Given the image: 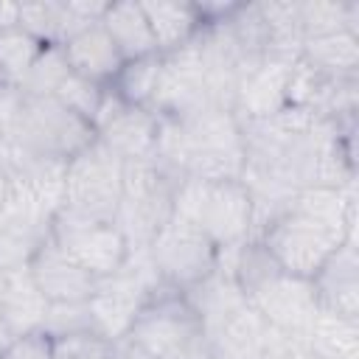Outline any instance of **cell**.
<instances>
[{"label": "cell", "mask_w": 359, "mask_h": 359, "mask_svg": "<svg viewBox=\"0 0 359 359\" xmlns=\"http://www.w3.org/2000/svg\"><path fill=\"white\" fill-rule=\"evenodd\" d=\"M255 238L283 272L311 280L331 252L353 238V188L309 185L294 191Z\"/></svg>", "instance_id": "6da1fadb"}, {"label": "cell", "mask_w": 359, "mask_h": 359, "mask_svg": "<svg viewBox=\"0 0 359 359\" xmlns=\"http://www.w3.org/2000/svg\"><path fill=\"white\" fill-rule=\"evenodd\" d=\"M151 160L177 185L182 180H241V121L222 107H205L185 118H160Z\"/></svg>", "instance_id": "7a4b0ae2"}, {"label": "cell", "mask_w": 359, "mask_h": 359, "mask_svg": "<svg viewBox=\"0 0 359 359\" xmlns=\"http://www.w3.org/2000/svg\"><path fill=\"white\" fill-rule=\"evenodd\" d=\"M95 140V129L67 109L56 95H22L20 118L11 140L0 151V163L36 157L67 163Z\"/></svg>", "instance_id": "3957f363"}, {"label": "cell", "mask_w": 359, "mask_h": 359, "mask_svg": "<svg viewBox=\"0 0 359 359\" xmlns=\"http://www.w3.org/2000/svg\"><path fill=\"white\" fill-rule=\"evenodd\" d=\"M174 213L194 222L219 250L252 238L255 205L241 180H182L174 191Z\"/></svg>", "instance_id": "277c9868"}, {"label": "cell", "mask_w": 359, "mask_h": 359, "mask_svg": "<svg viewBox=\"0 0 359 359\" xmlns=\"http://www.w3.org/2000/svg\"><path fill=\"white\" fill-rule=\"evenodd\" d=\"M129 334L154 359H216L202 314L185 292L168 283L149 297Z\"/></svg>", "instance_id": "5b68a950"}, {"label": "cell", "mask_w": 359, "mask_h": 359, "mask_svg": "<svg viewBox=\"0 0 359 359\" xmlns=\"http://www.w3.org/2000/svg\"><path fill=\"white\" fill-rule=\"evenodd\" d=\"M160 286L163 278L149 255V247L129 250V255L115 272L95 280V289L87 300L93 331L107 339H118L129 334L135 317Z\"/></svg>", "instance_id": "8992f818"}, {"label": "cell", "mask_w": 359, "mask_h": 359, "mask_svg": "<svg viewBox=\"0 0 359 359\" xmlns=\"http://www.w3.org/2000/svg\"><path fill=\"white\" fill-rule=\"evenodd\" d=\"M174 191L177 182L151 157L123 163L121 202L112 222L123 233L129 250L149 247L163 224L174 216Z\"/></svg>", "instance_id": "52a82bcc"}, {"label": "cell", "mask_w": 359, "mask_h": 359, "mask_svg": "<svg viewBox=\"0 0 359 359\" xmlns=\"http://www.w3.org/2000/svg\"><path fill=\"white\" fill-rule=\"evenodd\" d=\"M123 185V160L112 154L98 137L67 160L65 199L59 210L87 219H115Z\"/></svg>", "instance_id": "ba28073f"}, {"label": "cell", "mask_w": 359, "mask_h": 359, "mask_svg": "<svg viewBox=\"0 0 359 359\" xmlns=\"http://www.w3.org/2000/svg\"><path fill=\"white\" fill-rule=\"evenodd\" d=\"M219 247L188 219L171 216L149 244V255L163 283L188 292L210 278L219 266Z\"/></svg>", "instance_id": "9c48e42d"}, {"label": "cell", "mask_w": 359, "mask_h": 359, "mask_svg": "<svg viewBox=\"0 0 359 359\" xmlns=\"http://www.w3.org/2000/svg\"><path fill=\"white\" fill-rule=\"evenodd\" d=\"M53 244L70 255L79 266H84L93 278H104L115 272L129 255V244L115 222L87 219L67 210H59L50 224Z\"/></svg>", "instance_id": "30bf717a"}, {"label": "cell", "mask_w": 359, "mask_h": 359, "mask_svg": "<svg viewBox=\"0 0 359 359\" xmlns=\"http://www.w3.org/2000/svg\"><path fill=\"white\" fill-rule=\"evenodd\" d=\"M160 56H163L160 79L149 107L157 118H185L205 107H213L196 36L188 45Z\"/></svg>", "instance_id": "8fae6325"}, {"label": "cell", "mask_w": 359, "mask_h": 359, "mask_svg": "<svg viewBox=\"0 0 359 359\" xmlns=\"http://www.w3.org/2000/svg\"><path fill=\"white\" fill-rule=\"evenodd\" d=\"M244 297L266 323L297 337H309V328L320 311L311 280L289 275L283 269H275Z\"/></svg>", "instance_id": "7c38bea8"}, {"label": "cell", "mask_w": 359, "mask_h": 359, "mask_svg": "<svg viewBox=\"0 0 359 359\" xmlns=\"http://www.w3.org/2000/svg\"><path fill=\"white\" fill-rule=\"evenodd\" d=\"M157 126H160V118L151 109L123 104L109 87H107L101 109L93 121L95 137L112 154H118L123 163L151 157L154 140H157Z\"/></svg>", "instance_id": "4fadbf2b"}, {"label": "cell", "mask_w": 359, "mask_h": 359, "mask_svg": "<svg viewBox=\"0 0 359 359\" xmlns=\"http://www.w3.org/2000/svg\"><path fill=\"white\" fill-rule=\"evenodd\" d=\"M28 269L39 286V292L48 297V303H81L90 300L95 280L84 266H79L70 255H65L53 238H48L34 258L28 261Z\"/></svg>", "instance_id": "5bb4252c"}, {"label": "cell", "mask_w": 359, "mask_h": 359, "mask_svg": "<svg viewBox=\"0 0 359 359\" xmlns=\"http://www.w3.org/2000/svg\"><path fill=\"white\" fill-rule=\"evenodd\" d=\"M317 306L323 311L339 314L345 320L359 317V261H356V238H348L311 278Z\"/></svg>", "instance_id": "9a60e30c"}, {"label": "cell", "mask_w": 359, "mask_h": 359, "mask_svg": "<svg viewBox=\"0 0 359 359\" xmlns=\"http://www.w3.org/2000/svg\"><path fill=\"white\" fill-rule=\"evenodd\" d=\"M294 62H280V59H264L255 65L238 84L233 112L238 121H266L286 109V84H289V70Z\"/></svg>", "instance_id": "2e32d148"}, {"label": "cell", "mask_w": 359, "mask_h": 359, "mask_svg": "<svg viewBox=\"0 0 359 359\" xmlns=\"http://www.w3.org/2000/svg\"><path fill=\"white\" fill-rule=\"evenodd\" d=\"M48 306L28 266H0V320L14 337L42 331Z\"/></svg>", "instance_id": "e0dca14e"}, {"label": "cell", "mask_w": 359, "mask_h": 359, "mask_svg": "<svg viewBox=\"0 0 359 359\" xmlns=\"http://www.w3.org/2000/svg\"><path fill=\"white\" fill-rule=\"evenodd\" d=\"M62 50H65V59L76 76L95 81V84H104V87L115 79V73L123 65L121 50L115 48V42L109 39V34L104 31L101 22L73 34L67 42H62Z\"/></svg>", "instance_id": "ac0fdd59"}, {"label": "cell", "mask_w": 359, "mask_h": 359, "mask_svg": "<svg viewBox=\"0 0 359 359\" xmlns=\"http://www.w3.org/2000/svg\"><path fill=\"white\" fill-rule=\"evenodd\" d=\"M303 65L328 79H356L359 76V34L334 31L320 36H306L300 45Z\"/></svg>", "instance_id": "d6986e66"}, {"label": "cell", "mask_w": 359, "mask_h": 359, "mask_svg": "<svg viewBox=\"0 0 359 359\" xmlns=\"http://www.w3.org/2000/svg\"><path fill=\"white\" fill-rule=\"evenodd\" d=\"M157 45V53H171L188 45L202 31V17L196 3H177V0H146L140 3Z\"/></svg>", "instance_id": "ffe728a7"}, {"label": "cell", "mask_w": 359, "mask_h": 359, "mask_svg": "<svg viewBox=\"0 0 359 359\" xmlns=\"http://www.w3.org/2000/svg\"><path fill=\"white\" fill-rule=\"evenodd\" d=\"M104 31L109 34V39L115 42V48L121 50L123 62L129 59H140L149 53H157L146 11L137 0H118V3H107V11L101 17Z\"/></svg>", "instance_id": "44dd1931"}, {"label": "cell", "mask_w": 359, "mask_h": 359, "mask_svg": "<svg viewBox=\"0 0 359 359\" xmlns=\"http://www.w3.org/2000/svg\"><path fill=\"white\" fill-rule=\"evenodd\" d=\"M356 320H345L320 309L306 339L314 359H351L356 353Z\"/></svg>", "instance_id": "7402d4cb"}, {"label": "cell", "mask_w": 359, "mask_h": 359, "mask_svg": "<svg viewBox=\"0 0 359 359\" xmlns=\"http://www.w3.org/2000/svg\"><path fill=\"white\" fill-rule=\"evenodd\" d=\"M160 65H163V56L160 53L129 59V62L121 65V70L109 81V90L123 104L149 109L151 107V98H154V90H157V79H160Z\"/></svg>", "instance_id": "603a6c76"}, {"label": "cell", "mask_w": 359, "mask_h": 359, "mask_svg": "<svg viewBox=\"0 0 359 359\" xmlns=\"http://www.w3.org/2000/svg\"><path fill=\"white\" fill-rule=\"evenodd\" d=\"M300 11V28L303 39L306 36H320V34H334V31H356L359 20V6L345 3V0H306L297 3Z\"/></svg>", "instance_id": "cb8c5ba5"}, {"label": "cell", "mask_w": 359, "mask_h": 359, "mask_svg": "<svg viewBox=\"0 0 359 359\" xmlns=\"http://www.w3.org/2000/svg\"><path fill=\"white\" fill-rule=\"evenodd\" d=\"M20 28L36 36L42 45H62L70 39L67 6L65 0H45V3H20Z\"/></svg>", "instance_id": "d4e9b609"}, {"label": "cell", "mask_w": 359, "mask_h": 359, "mask_svg": "<svg viewBox=\"0 0 359 359\" xmlns=\"http://www.w3.org/2000/svg\"><path fill=\"white\" fill-rule=\"evenodd\" d=\"M45 50V45L31 36L22 28H8L0 31V73L8 84H17L25 79V73L31 70V65L39 59V53Z\"/></svg>", "instance_id": "484cf974"}, {"label": "cell", "mask_w": 359, "mask_h": 359, "mask_svg": "<svg viewBox=\"0 0 359 359\" xmlns=\"http://www.w3.org/2000/svg\"><path fill=\"white\" fill-rule=\"evenodd\" d=\"M67 73H70V65L65 59L62 45H45L39 59L31 65V70L20 81V90L22 95H53L59 84L67 79Z\"/></svg>", "instance_id": "4316f807"}, {"label": "cell", "mask_w": 359, "mask_h": 359, "mask_svg": "<svg viewBox=\"0 0 359 359\" xmlns=\"http://www.w3.org/2000/svg\"><path fill=\"white\" fill-rule=\"evenodd\" d=\"M109 87V84H107ZM104 84H95V81H87L81 76H76L73 70L67 73V79L59 84V90L53 93L67 109H73L79 118H84L90 126L101 109V101H104V93H107Z\"/></svg>", "instance_id": "83f0119b"}, {"label": "cell", "mask_w": 359, "mask_h": 359, "mask_svg": "<svg viewBox=\"0 0 359 359\" xmlns=\"http://www.w3.org/2000/svg\"><path fill=\"white\" fill-rule=\"evenodd\" d=\"M50 353H53V359H112V339H107L95 331L53 337Z\"/></svg>", "instance_id": "f1b7e54d"}, {"label": "cell", "mask_w": 359, "mask_h": 359, "mask_svg": "<svg viewBox=\"0 0 359 359\" xmlns=\"http://www.w3.org/2000/svg\"><path fill=\"white\" fill-rule=\"evenodd\" d=\"M79 331H93V317H90V306L87 300L81 303H50L45 323H42V334L45 337H67V334H79Z\"/></svg>", "instance_id": "f546056e"}, {"label": "cell", "mask_w": 359, "mask_h": 359, "mask_svg": "<svg viewBox=\"0 0 359 359\" xmlns=\"http://www.w3.org/2000/svg\"><path fill=\"white\" fill-rule=\"evenodd\" d=\"M20 107H22V90L17 84L0 81V151L6 149V143L14 135L17 118H20Z\"/></svg>", "instance_id": "4dcf8cb0"}, {"label": "cell", "mask_w": 359, "mask_h": 359, "mask_svg": "<svg viewBox=\"0 0 359 359\" xmlns=\"http://www.w3.org/2000/svg\"><path fill=\"white\" fill-rule=\"evenodd\" d=\"M0 359H53V353H50V339H48L42 331L17 337V339L6 348V353H3Z\"/></svg>", "instance_id": "1f68e13d"}, {"label": "cell", "mask_w": 359, "mask_h": 359, "mask_svg": "<svg viewBox=\"0 0 359 359\" xmlns=\"http://www.w3.org/2000/svg\"><path fill=\"white\" fill-rule=\"evenodd\" d=\"M112 359H154L132 334L112 339Z\"/></svg>", "instance_id": "d6a6232c"}, {"label": "cell", "mask_w": 359, "mask_h": 359, "mask_svg": "<svg viewBox=\"0 0 359 359\" xmlns=\"http://www.w3.org/2000/svg\"><path fill=\"white\" fill-rule=\"evenodd\" d=\"M20 28V3H0V31Z\"/></svg>", "instance_id": "836d02e7"}, {"label": "cell", "mask_w": 359, "mask_h": 359, "mask_svg": "<svg viewBox=\"0 0 359 359\" xmlns=\"http://www.w3.org/2000/svg\"><path fill=\"white\" fill-rule=\"evenodd\" d=\"M14 339H17V337H14V334L8 331V325H6L3 320H0V356L6 353V348H8V345H11Z\"/></svg>", "instance_id": "e575fe53"}, {"label": "cell", "mask_w": 359, "mask_h": 359, "mask_svg": "<svg viewBox=\"0 0 359 359\" xmlns=\"http://www.w3.org/2000/svg\"><path fill=\"white\" fill-rule=\"evenodd\" d=\"M0 81H6V79H3V73H0Z\"/></svg>", "instance_id": "d590c367"}]
</instances>
